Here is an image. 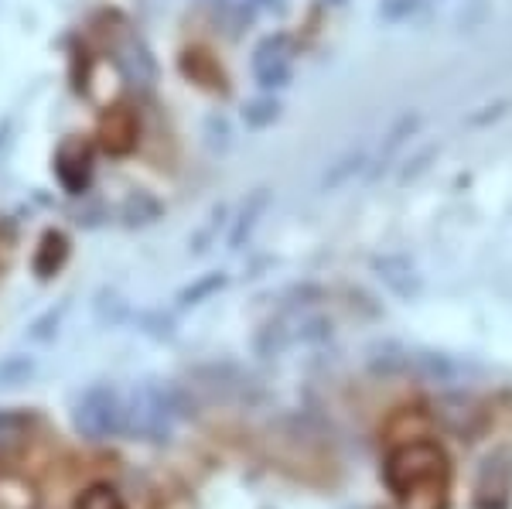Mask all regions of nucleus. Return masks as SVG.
<instances>
[{
    "label": "nucleus",
    "instance_id": "nucleus-5",
    "mask_svg": "<svg viewBox=\"0 0 512 509\" xmlns=\"http://www.w3.org/2000/svg\"><path fill=\"white\" fill-rule=\"evenodd\" d=\"M185 69H188V76H192L195 82H202V86H212L216 89L219 82H222V69H219V62L212 59L209 52H188L185 55Z\"/></svg>",
    "mask_w": 512,
    "mask_h": 509
},
{
    "label": "nucleus",
    "instance_id": "nucleus-1",
    "mask_svg": "<svg viewBox=\"0 0 512 509\" xmlns=\"http://www.w3.org/2000/svg\"><path fill=\"white\" fill-rule=\"evenodd\" d=\"M386 486L400 509H448L451 503V462L434 434L410 424L400 441H393L383 465Z\"/></svg>",
    "mask_w": 512,
    "mask_h": 509
},
{
    "label": "nucleus",
    "instance_id": "nucleus-6",
    "mask_svg": "<svg viewBox=\"0 0 512 509\" xmlns=\"http://www.w3.org/2000/svg\"><path fill=\"white\" fill-rule=\"evenodd\" d=\"M7 253H11V240H7V233L0 229V274H4V267H7Z\"/></svg>",
    "mask_w": 512,
    "mask_h": 509
},
{
    "label": "nucleus",
    "instance_id": "nucleus-4",
    "mask_svg": "<svg viewBox=\"0 0 512 509\" xmlns=\"http://www.w3.org/2000/svg\"><path fill=\"white\" fill-rule=\"evenodd\" d=\"M72 509H130V506L117 486H110V482H89L76 496Z\"/></svg>",
    "mask_w": 512,
    "mask_h": 509
},
{
    "label": "nucleus",
    "instance_id": "nucleus-2",
    "mask_svg": "<svg viewBox=\"0 0 512 509\" xmlns=\"http://www.w3.org/2000/svg\"><path fill=\"white\" fill-rule=\"evenodd\" d=\"M52 431L45 417L31 410H4L0 414V479H28V465L41 462Z\"/></svg>",
    "mask_w": 512,
    "mask_h": 509
},
{
    "label": "nucleus",
    "instance_id": "nucleus-3",
    "mask_svg": "<svg viewBox=\"0 0 512 509\" xmlns=\"http://www.w3.org/2000/svg\"><path fill=\"white\" fill-rule=\"evenodd\" d=\"M137 134H140V120L137 110L130 103H113L106 106V113L99 117V144L110 154H130L137 147Z\"/></svg>",
    "mask_w": 512,
    "mask_h": 509
}]
</instances>
